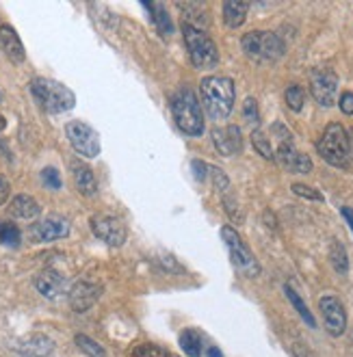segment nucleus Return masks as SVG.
Returning <instances> with one entry per match:
<instances>
[{
	"label": "nucleus",
	"mask_w": 353,
	"mask_h": 357,
	"mask_svg": "<svg viewBox=\"0 0 353 357\" xmlns=\"http://www.w3.org/2000/svg\"><path fill=\"white\" fill-rule=\"evenodd\" d=\"M202 104L211 119H225L234 109V82L227 76H206L200 85Z\"/></svg>",
	"instance_id": "obj_1"
},
{
	"label": "nucleus",
	"mask_w": 353,
	"mask_h": 357,
	"mask_svg": "<svg viewBox=\"0 0 353 357\" xmlns=\"http://www.w3.org/2000/svg\"><path fill=\"white\" fill-rule=\"evenodd\" d=\"M31 93L39 107L52 115L66 113V111L74 109V104H76L74 91L70 87H66L63 82H57L50 78H33Z\"/></svg>",
	"instance_id": "obj_2"
},
{
	"label": "nucleus",
	"mask_w": 353,
	"mask_h": 357,
	"mask_svg": "<svg viewBox=\"0 0 353 357\" xmlns=\"http://www.w3.org/2000/svg\"><path fill=\"white\" fill-rule=\"evenodd\" d=\"M172 113L176 119V126L189 137H202L204 135V115L202 107L191 89H180L172 98Z\"/></svg>",
	"instance_id": "obj_3"
},
{
	"label": "nucleus",
	"mask_w": 353,
	"mask_h": 357,
	"mask_svg": "<svg viewBox=\"0 0 353 357\" xmlns=\"http://www.w3.org/2000/svg\"><path fill=\"white\" fill-rule=\"evenodd\" d=\"M182 35H184V44L189 50L193 68L197 70H213L219 63V50L215 46V41L206 35L204 29H195L191 24H182Z\"/></svg>",
	"instance_id": "obj_4"
},
{
	"label": "nucleus",
	"mask_w": 353,
	"mask_h": 357,
	"mask_svg": "<svg viewBox=\"0 0 353 357\" xmlns=\"http://www.w3.org/2000/svg\"><path fill=\"white\" fill-rule=\"evenodd\" d=\"M317 152L331 167H340V169H345L349 165V156H351L349 135L340 123H329L323 130V135L317 143Z\"/></svg>",
	"instance_id": "obj_5"
},
{
	"label": "nucleus",
	"mask_w": 353,
	"mask_h": 357,
	"mask_svg": "<svg viewBox=\"0 0 353 357\" xmlns=\"http://www.w3.org/2000/svg\"><path fill=\"white\" fill-rule=\"evenodd\" d=\"M221 238L227 247V254H230V260L232 264L236 266V271L241 275L254 280L260 275V264L256 260V256L252 254V249L245 245V241L239 236V232L230 225H223L221 227Z\"/></svg>",
	"instance_id": "obj_6"
},
{
	"label": "nucleus",
	"mask_w": 353,
	"mask_h": 357,
	"mask_svg": "<svg viewBox=\"0 0 353 357\" xmlns=\"http://www.w3.org/2000/svg\"><path fill=\"white\" fill-rule=\"evenodd\" d=\"M245 54L254 61H276L284 54L286 46L280 35L271 31H252L247 33L241 41Z\"/></svg>",
	"instance_id": "obj_7"
},
{
	"label": "nucleus",
	"mask_w": 353,
	"mask_h": 357,
	"mask_svg": "<svg viewBox=\"0 0 353 357\" xmlns=\"http://www.w3.org/2000/svg\"><path fill=\"white\" fill-rule=\"evenodd\" d=\"M66 137L72 148L82 158H98L100 156V137L85 121H70L66 126Z\"/></svg>",
	"instance_id": "obj_8"
},
{
	"label": "nucleus",
	"mask_w": 353,
	"mask_h": 357,
	"mask_svg": "<svg viewBox=\"0 0 353 357\" xmlns=\"http://www.w3.org/2000/svg\"><path fill=\"white\" fill-rule=\"evenodd\" d=\"M89 225H91L93 236L100 238L102 243H107L109 247H121L128 238V229L119 217L100 213L89 219Z\"/></svg>",
	"instance_id": "obj_9"
},
{
	"label": "nucleus",
	"mask_w": 353,
	"mask_h": 357,
	"mask_svg": "<svg viewBox=\"0 0 353 357\" xmlns=\"http://www.w3.org/2000/svg\"><path fill=\"white\" fill-rule=\"evenodd\" d=\"M310 91L321 107H334L338 91V76L329 68H317L310 74Z\"/></svg>",
	"instance_id": "obj_10"
},
{
	"label": "nucleus",
	"mask_w": 353,
	"mask_h": 357,
	"mask_svg": "<svg viewBox=\"0 0 353 357\" xmlns=\"http://www.w3.org/2000/svg\"><path fill=\"white\" fill-rule=\"evenodd\" d=\"M70 234V223L63 217H46L29 227V236L33 243H52L59 238H66Z\"/></svg>",
	"instance_id": "obj_11"
},
{
	"label": "nucleus",
	"mask_w": 353,
	"mask_h": 357,
	"mask_svg": "<svg viewBox=\"0 0 353 357\" xmlns=\"http://www.w3.org/2000/svg\"><path fill=\"white\" fill-rule=\"evenodd\" d=\"M319 310L323 314V323H325V329L329 335H334V338H338V335L345 333L347 329V312L340 303V299L336 297H321L319 301Z\"/></svg>",
	"instance_id": "obj_12"
},
{
	"label": "nucleus",
	"mask_w": 353,
	"mask_h": 357,
	"mask_svg": "<svg viewBox=\"0 0 353 357\" xmlns=\"http://www.w3.org/2000/svg\"><path fill=\"white\" fill-rule=\"evenodd\" d=\"M276 160L290 174H310L313 172V160H310V156L303 152H297L293 143H280L278 152H276Z\"/></svg>",
	"instance_id": "obj_13"
},
{
	"label": "nucleus",
	"mask_w": 353,
	"mask_h": 357,
	"mask_svg": "<svg viewBox=\"0 0 353 357\" xmlns=\"http://www.w3.org/2000/svg\"><path fill=\"white\" fill-rule=\"evenodd\" d=\"M100 295H102V286L100 284L80 280L70 290V305H72L74 312L82 314V312H87V310H91L96 305Z\"/></svg>",
	"instance_id": "obj_14"
},
{
	"label": "nucleus",
	"mask_w": 353,
	"mask_h": 357,
	"mask_svg": "<svg viewBox=\"0 0 353 357\" xmlns=\"http://www.w3.org/2000/svg\"><path fill=\"white\" fill-rule=\"evenodd\" d=\"M13 349L24 357H48L54 351V342L44 333H29L15 340Z\"/></svg>",
	"instance_id": "obj_15"
},
{
	"label": "nucleus",
	"mask_w": 353,
	"mask_h": 357,
	"mask_svg": "<svg viewBox=\"0 0 353 357\" xmlns=\"http://www.w3.org/2000/svg\"><path fill=\"white\" fill-rule=\"evenodd\" d=\"M33 282H35V288L39 290V295H44L46 299H57L66 292V278L54 268L39 271Z\"/></svg>",
	"instance_id": "obj_16"
},
{
	"label": "nucleus",
	"mask_w": 353,
	"mask_h": 357,
	"mask_svg": "<svg viewBox=\"0 0 353 357\" xmlns=\"http://www.w3.org/2000/svg\"><path fill=\"white\" fill-rule=\"evenodd\" d=\"M213 143L221 156H232L243 150V139L239 126H225V128L213 130Z\"/></svg>",
	"instance_id": "obj_17"
},
{
	"label": "nucleus",
	"mask_w": 353,
	"mask_h": 357,
	"mask_svg": "<svg viewBox=\"0 0 353 357\" xmlns=\"http://www.w3.org/2000/svg\"><path fill=\"white\" fill-rule=\"evenodd\" d=\"M0 48H3V52L13 63H24V59H27V50H24L22 39L17 37L15 29L9 24H0Z\"/></svg>",
	"instance_id": "obj_18"
},
{
	"label": "nucleus",
	"mask_w": 353,
	"mask_h": 357,
	"mask_svg": "<svg viewBox=\"0 0 353 357\" xmlns=\"http://www.w3.org/2000/svg\"><path fill=\"white\" fill-rule=\"evenodd\" d=\"M72 178H74V184H76L80 195L93 197L98 193V180H96V176H93L89 165L80 162V160H74L72 162Z\"/></svg>",
	"instance_id": "obj_19"
},
{
	"label": "nucleus",
	"mask_w": 353,
	"mask_h": 357,
	"mask_svg": "<svg viewBox=\"0 0 353 357\" xmlns=\"http://www.w3.org/2000/svg\"><path fill=\"white\" fill-rule=\"evenodd\" d=\"M9 213L15 217V219H24V221H31L35 219L39 213H41V206L37 204L35 197L31 195H15L9 204Z\"/></svg>",
	"instance_id": "obj_20"
},
{
	"label": "nucleus",
	"mask_w": 353,
	"mask_h": 357,
	"mask_svg": "<svg viewBox=\"0 0 353 357\" xmlns=\"http://www.w3.org/2000/svg\"><path fill=\"white\" fill-rule=\"evenodd\" d=\"M143 7L150 11L152 22H154V26L158 29V33H160L163 37H170V35L174 33L172 17H170L167 9H165V5H160V3H143Z\"/></svg>",
	"instance_id": "obj_21"
},
{
	"label": "nucleus",
	"mask_w": 353,
	"mask_h": 357,
	"mask_svg": "<svg viewBox=\"0 0 353 357\" xmlns=\"http://www.w3.org/2000/svg\"><path fill=\"white\" fill-rule=\"evenodd\" d=\"M249 11V3H223V22L230 29H239L243 26L245 17Z\"/></svg>",
	"instance_id": "obj_22"
},
{
	"label": "nucleus",
	"mask_w": 353,
	"mask_h": 357,
	"mask_svg": "<svg viewBox=\"0 0 353 357\" xmlns=\"http://www.w3.org/2000/svg\"><path fill=\"white\" fill-rule=\"evenodd\" d=\"M329 262L334 266L338 275H347L349 273V258H347V249L340 241H334L329 247Z\"/></svg>",
	"instance_id": "obj_23"
},
{
	"label": "nucleus",
	"mask_w": 353,
	"mask_h": 357,
	"mask_svg": "<svg viewBox=\"0 0 353 357\" xmlns=\"http://www.w3.org/2000/svg\"><path fill=\"white\" fill-rule=\"evenodd\" d=\"M180 349L189 357L202 355V335L195 329H186L180 333Z\"/></svg>",
	"instance_id": "obj_24"
},
{
	"label": "nucleus",
	"mask_w": 353,
	"mask_h": 357,
	"mask_svg": "<svg viewBox=\"0 0 353 357\" xmlns=\"http://www.w3.org/2000/svg\"><path fill=\"white\" fill-rule=\"evenodd\" d=\"M284 292H286V297H288L290 305H293V307L297 310L299 317L306 321V325H308V327H317V321H315V317H313V312L308 310V305L303 303V299L297 295V292H295L293 288H290V286H286V288H284Z\"/></svg>",
	"instance_id": "obj_25"
},
{
	"label": "nucleus",
	"mask_w": 353,
	"mask_h": 357,
	"mask_svg": "<svg viewBox=\"0 0 353 357\" xmlns=\"http://www.w3.org/2000/svg\"><path fill=\"white\" fill-rule=\"evenodd\" d=\"M20 241H22V232L15 223H7V221H0V243L7 245V247H17Z\"/></svg>",
	"instance_id": "obj_26"
},
{
	"label": "nucleus",
	"mask_w": 353,
	"mask_h": 357,
	"mask_svg": "<svg viewBox=\"0 0 353 357\" xmlns=\"http://www.w3.org/2000/svg\"><path fill=\"white\" fill-rule=\"evenodd\" d=\"M74 342H76V347L82 353L89 355V357H107V351L102 349L96 340H91L89 335H85V333H78L76 338H74Z\"/></svg>",
	"instance_id": "obj_27"
},
{
	"label": "nucleus",
	"mask_w": 353,
	"mask_h": 357,
	"mask_svg": "<svg viewBox=\"0 0 353 357\" xmlns=\"http://www.w3.org/2000/svg\"><path fill=\"white\" fill-rule=\"evenodd\" d=\"M252 145H254V150H256L262 158H266V160H276V152H273L271 143H269V139H266L264 132L254 130V132H252Z\"/></svg>",
	"instance_id": "obj_28"
},
{
	"label": "nucleus",
	"mask_w": 353,
	"mask_h": 357,
	"mask_svg": "<svg viewBox=\"0 0 353 357\" xmlns=\"http://www.w3.org/2000/svg\"><path fill=\"white\" fill-rule=\"evenodd\" d=\"M284 100H286V104H288V109H290V111L299 113V111L303 109L306 93H303V89H301L299 85H290V87L286 89V93H284Z\"/></svg>",
	"instance_id": "obj_29"
},
{
	"label": "nucleus",
	"mask_w": 353,
	"mask_h": 357,
	"mask_svg": "<svg viewBox=\"0 0 353 357\" xmlns=\"http://www.w3.org/2000/svg\"><path fill=\"white\" fill-rule=\"evenodd\" d=\"M130 357H176V355L158 344H139Z\"/></svg>",
	"instance_id": "obj_30"
},
{
	"label": "nucleus",
	"mask_w": 353,
	"mask_h": 357,
	"mask_svg": "<svg viewBox=\"0 0 353 357\" xmlns=\"http://www.w3.org/2000/svg\"><path fill=\"white\" fill-rule=\"evenodd\" d=\"M243 117H245L247 123H252V126H258L260 123V111H258L256 98H247L243 102Z\"/></svg>",
	"instance_id": "obj_31"
},
{
	"label": "nucleus",
	"mask_w": 353,
	"mask_h": 357,
	"mask_svg": "<svg viewBox=\"0 0 353 357\" xmlns=\"http://www.w3.org/2000/svg\"><path fill=\"white\" fill-rule=\"evenodd\" d=\"M290 191H293L295 195L303 197V199H313V202H323V195L317 191V188L308 186V184H293L290 186Z\"/></svg>",
	"instance_id": "obj_32"
},
{
	"label": "nucleus",
	"mask_w": 353,
	"mask_h": 357,
	"mask_svg": "<svg viewBox=\"0 0 353 357\" xmlns=\"http://www.w3.org/2000/svg\"><path fill=\"white\" fill-rule=\"evenodd\" d=\"M41 180H44V184L48 188H52V191H59V188H61V176H59V172L54 169V167H46V169L41 172Z\"/></svg>",
	"instance_id": "obj_33"
},
{
	"label": "nucleus",
	"mask_w": 353,
	"mask_h": 357,
	"mask_svg": "<svg viewBox=\"0 0 353 357\" xmlns=\"http://www.w3.org/2000/svg\"><path fill=\"white\" fill-rule=\"evenodd\" d=\"M211 169V176H213V182H215V188L221 193L227 191V186H230V180H227V176L219 169V167H209Z\"/></svg>",
	"instance_id": "obj_34"
},
{
	"label": "nucleus",
	"mask_w": 353,
	"mask_h": 357,
	"mask_svg": "<svg viewBox=\"0 0 353 357\" xmlns=\"http://www.w3.org/2000/svg\"><path fill=\"white\" fill-rule=\"evenodd\" d=\"M223 206H225V213L230 215V219H232V221L241 223V221L245 219L243 210L239 208V204H236V202H234L232 197H225V199H223Z\"/></svg>",
	"instance_id": "obj_35"
},
{
	"label": "nucleus",
	"mask_w": 353,
	"mask_h": 357,
	"mask_svg": "<svg viewBox=\"0 0 353 357\" xmlns=\"http://www.w3.org/2000/svg\"><path fill=\"white\" fill-rule=\"evenodd\" d=\"M340 111L345 113V115H353V93L351 91H345L343 96H340Z\"/></svg>",
	"instance_id": "obj_36"
},
{
	"label": "nucleus",
	"mask_w": 353,
	"mask_h": 357,
	"mask_svg": "<svg viewBox=\"0 0 353 357\" xmlns=\"http://www.w3.org/2000/svg\"><path fill=\"white\" fill-rule=\"evenodd\" d=\"M191 167H193L195 178H197L200 182H204L206 178H209V172H206V169H209V165H206V162H202V160H193V162H191Z\"/></svg>",
	"instance_id": "obj_37"
},
{
	"label": "nucleus",
	"mask_w": 353,
	"mask_h": 357,
	"mask_svg": "<svg viewBox=\"0 0 353 357\" xmlns=\"http://www.w3.org/2000/svg\"><path fill=\"white\" fill-rule=\"evenodd\" d=\"M7 197H9V182L3 174H0V206L7 202Z\"/></svg>",
	"instance_id": "obj_38"
},
{
	"label": "nucleus",
	"mask_w": 353,
	"mask_h": 357,
	"mask_svg": "<svg viewBox=\"0 0 353 357\" xmlns=\"http://www.w3.org/2000/svg\"><path fill=\"white\" fill-rule=\"evenodd\" d=\"M340 215L347 219V223H349V227H351V232H353V210L347 208V206H343V208H340Z\"/></svg>",
	"instance_id": "obj_39"
},
{
	"label": "nucleus",
	"mask_w": 353,
	"mask_h": 357,
	"mask_svg": "<svg viewBox=\"0 0 353 357\" xmlns=\"http://www.w3.org/2000/svg\"><path fill=\"white\" fill-rule=\"evenodd\" d=\"M206 357H223V353H221L217 347H211V349H209V353H206Z\"/></svg>",
	"instance_id": "obj_40"
},
{
	"label": "nucleus",
	"mask_w": 353,
	"mask_h": 357,
	"mask_svg": "<svg viewBox=\"0 0 353 357\" xmlns=\"http://www.w3.org/2000/svg\"><path fill=\"white\" fill-rule=\"evenodd\" d=\"M293 351H295V357H310V355H308V353H303V351H301L299 347H295Z\"/></svg>",
	"instance_id": "obj_41"
},
{
	"label": "nucleus",
	"mask_w": 353,
	"mask_h": 357,
	"mask_svg": "<svg viewBox=\"0 0 353 357\" xmlns=\"http://www.w3.org/2000/svg\"><path fill=\"white\" fill-rule=\"evenodd\" d=\"M7 128V119L3 117V115H0V132H3Z\"/></svg>",
	"instance_id": "obj_42"
},
{
	"label": "nucleus",
	"mask_w": 353,
	"mask_h": 357,
	"mask_svg": "<svg viewBox=\"0 0 353 357\" xmlns=\"http://www.w3.org/2000/svg\"><path fill=\"white\" fill-rule=\"evenodd\" d=\"M0 102H3V93H0Z\"/></svg>",
	"instance_id": "obj_43"
}]
</instances>
